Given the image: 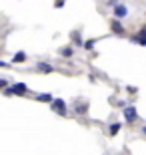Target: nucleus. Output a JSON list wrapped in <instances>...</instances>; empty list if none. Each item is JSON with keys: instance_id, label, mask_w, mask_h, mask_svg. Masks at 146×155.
<instances>
[{"instance_id": "nucleus-10", "label": "nucleus", "mask_w": 146, "mask_h": 155, "mask_svg": "<svg viewBox=\"0 0 146 155\" xmlns=\"http://www.w3.org/2000/svg\"><path fill=\"white\" fill-rule=\"evenodd\" d=\"M60 54H62V57H66V58H70V57L74 54L72 46H64V48H60Z\"/></svg>"}, {"instance_id": "nucleus-3", "label": "nucleus", "mask_w": 146, "mask_h": 155, "mask_svg": "<svg viewBox=\"0 0 146 155\" xmlns=\"http://www.w3.org/2000/svg\"><path fill=\"white\" fill-rule=\"evenodd\" d=\"M124 119L128 123H134L138 119V113H136V107H124Z\"/></svg>"}, {"instance_id": "nucleus-2", "label": "nucleus", "mask_w": 146, "mask_h": 155, "mask_svg": "<svg viewBox=\"0 0 146 155\" xmlns=\"http://www.w3.org/2000/svg\"><path fill=\"white\" fill-rule=\"evenodd\" d=\"M50 107H52L54 113H60V115H66V113H68V111H66V103H64L62 99H52Z\"/></svg>"}, {"instance_id": "nucleus-14", "label": "nucleus", "mask_w": 146, "mask_h": 155, "mask_svg": "<svg viewBox=\"0 0 146 155\" xmlns=\"http://www.w3.org/2000/svg\"><path fill=\"white\" fill-rule=\"evenodd\" d=\"M54 6H56V8H62V6H64V0H56V2H54Z\"/></svg>"}, {"instance_id": "nucleus-12", "label": "nucleus", "mask_w": 146, "mask_h": 155, "mask_svg": "<svg viewBox=\"0 0 146 155\" xmlns=\"http://www.w3.org/2000/svg\"><path fill=\"white\" fill-rule=\"evenodd\" d=\"M94 45H96V40L90 38V40H84V45H82V46H84L86 51H92V48H94Z\"/></svg>"}, {"instance_id": "nucleus-4", "label": "nucleus", "mask_w": 146, "mask_h": 155, "mask_svg": "<svg viewBox=\"0 0 146 155\" xmlns=\"http://www.w3.org/2000/svg\"><path fill=\"white\" fill-rule=\"evenodd\" d=\"M114 18H124V16H128V8L124 4H116L114 6Z\"/></svg>"}, {"instance_id": "nucleus-13", "label": "nucleus", "mask_w": 146, "mask_h": 155, "mask_svg": "<svg viewBox=\"0 0 146 155\" xmlns=\"http://www.w3.org/2000/svg\"><path fill=\"white\" fill-rule=\"evenodd\" d=\"M120 127H122L120 123H112V125H110V129H108V131H110V135H116V133L120 131Z\"/></svg>"}, {"instance_id": "nucleus-7", "label": "nucleus", "mask_w": 146, "mask_h": 155, "mask_svg": "<svg viewBox=\"0 0 146 155\" xmlns=\"http://www.w3.org/2000/svg\"><path fill=\"white\" fill-rule=\"evenodd\" d=\"M36 69L42 71V73H46V75L54 73V67H52V64H48V63H38V64H36Z\"/></svg>"}, {"instance_id": "nucleus-17", "label": "nucleus", "mask_w": 146, "mask_h": 155, "mask_svg": "<svg viewBox=\"0 0 146 155\" xmlns=\"http://www.w3.org/2000/svg\"><path fill=\"white\" fill-rule=\"evenodd\" d=\"M0 67H8V63H4V61H0Z\"/></svg>"}, {"instance_id": "nucleus-6", "label": "nucleus", "mask_w": 146, "mask_h": 155, "mask_svg": "<svg viewBox=\"0 0 146 155\" xmlns=\"http://www.w3.org/2000/svg\"><path fill=\"white\" fill-rule=\"evenodd\" d=\"M26 61V52L24 51H18L14 57H12V61H10V64H20V63H24Z\"/></svg>"}, {"instance_id": "nucleus-5", "label": "nucleus", "mask_w": 146, "mask_h": 155, "mask_svg": "<svg viewBox=\"0 0 146 155\" xmlns=\"http://www.w3.org/2000/svg\"><path fill=\"white\" fill-rule=\"evenodd\" d=\"M110 26H112L114 35H124V26H122V22H120V18H114Z\"/></svg>"}, {"instance_id": "nucleus-9", "label": "nucleus", "mask_w": 146, "mask_h": 155, "mask_svg": "<svg viewBox=\"0 0 146 155\" xmlns=\"http://www.w3.org/2000/svg\"><path fill=\"white\" fill-rule=\"evenodd\" d=\"M36 99H38V101H46V103H52L50 93H40V95H36Z\"/></svg>"}, {"instance_id": "nucleus-16", "label": "nucleus", "mask_w": 146, "mask_h": 155, "mask_svg": "<svg viewBox=\"0 0 146 155\" xmlns=\"http://www.w3.org/2000/svg\"><path fill=\"white\" fill-rule=\"evenodd\" d=\"M138 35H142V36H146V24H144V26H142V28H140V32H138Z\"/></svg>"}, {"instance_id": "nucleus-18", "label": "nucleus", "mask_w": 146, "mask_h": 155, "mask_svg": "<svg viewBox=\"0 0 146 155\" xmlns=\"http://www.w3.org/2000/svg\"><path fill=\"white\" fill-rule=\"evenodd\" d=\"M142 133H144V135H146V127H142Z\"/></svg>"}, {"instance_id": "nucleus-8", "label": "nucleus", "mask_w": 146, "mask_h": 155, "mask_svg": "<svg viewBox=\"0 0 146 155\" xmlns=\"http://www.w3.org/2000/svg\"><path fill=\"white\" fill-rule=\"evenodd\" d=\"M130 40L136 42V45H140V46H146V36H142V35H134Z\"/></svg>"}, {"instance_id": "nucleus-1", "label": "nucleus", "mask_w": 146, "mask_h": 155, "mask_svg": "<svg viewBox=\"0 0 146 155\" xmlns=\"http://www.w3.org/2000/svg\"><path fill=\"white\" fill-rule=\"evenodd\" d=\"M28 93V87L24 83H12L4 89V95H26Z\"/></svg>"}, {"instance_id": "nucleus-15", "label": "nucleus", "mask_w": 146, "mask_h": 155, "mask_svg": "<svg viewBox=\"0 0 146 155\" xmlns=\"http://www.w3.org/2000/svg\"><path fill=\"white\" fill-rule=\"evenodd\" d=\"M6 87H8V83L4 79H0V89H6Z\"/></svg>"}, {"instance_id": "nucleus-11", "label": "nucleus", "mask_w": 146, "mask_h": 155, "mask_svg": "<svg viewBox=\"0 0 146 155\" xmlns=\"http://www.w3.org/2000/svg\"><path fill=\"white\" fill-rule=\"evenodd\" d=\"M74 111H76L78 115H86V113H88V105L82 103V105H78V107H74Z\"/></svg>"}]
</instances>
